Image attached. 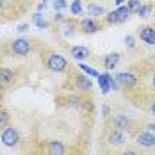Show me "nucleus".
<instances>
[{"label":"nucleus","instance_id":"f257e3e1","mask_svg":"<svg viewBox=\"0 0 155 155\" xmlns=\"http://www.w3.org/2000/svg\"><path fill=\"white\" fill-rule=\"evenodd\" d=\"M41 61H43L48 71H54V73H66L68 70H71L70 62L66 61L61 54H55L54 50H45L41 54Z\"/></svg>","mask_w":155,"mask_h":155},{"label":"nucleus","instance_id":"f03ea898","mask_svg":"<svg viewBox=\"0 0 155 155\" xmlns=\"http://www.w3.org/2000/svg\"><path fill=\"white\" fill-rule=\"evenodd\" d=\"M32 52V43L27 38H18L15 41H11V54H15L18 57H27Z\"/></svg>","mask_w":155,"mask_h":155},{"label":"nucleus","instance_id":"7ed1b4c3","mask_svg":"<svg viewBox=\"0 0 155 155\" xmlns=\"http://www.w3.org/2000/svg\"><path fill=\"white\" fill-rule=\"evenodd\" d=\"M130 15H132V13H130L128 5H120V7L114 9L112 13L105 15V23H109V25H112V23H123V21L128 20Z\"/></svg>","mask_w":155,"mask_h":155},{"label":"nucleus","instance_id":"20e7f679","mask_svg":"<svg viewBox=\"0 0 155 155\" xmlns=\"http://www.w3.org/2000/svg\"><path fill=\"white\" fill-rule=\"evenodd\" d=\"M0 139H2V143H4L5 146H16V143L20 139V134H18V130H16L15 127L7 125V127L2 130V134H0Z\"/></svg>","mask_w":155,"mask_h":155},{"label":"nucleus","instance_id":"39448f33","mask_svg":"<svg viewBox=\"0 0 155 155\" xmlns=\"http://www.w3.org/2000/svg\"><path fill=\"white\" fill-rule=\"evenodd\" d=\"M116 80H118L120 87H125V89H134L137 86V77L130 71H120L116 75Z\"/></svg>","mask_w":155,"mask_h":155},{"label":"nucleus","instance_id":"423d86ee","mask_svg":"<svg viewBox=\"0 0 155 155\" xmlns=\"http://www.w3.org/2000/svg\"><path fill=\"white\" fill-rule=\"evenodd\" d=\"M80 31L84 32V34H93V32H98L102 27H104V23L98 20V18H84L82 21H80Z\"/></svg>","mask_w":155,"mask_h":155},{"label":"nucleus","instance_id":"0eeeda50","mask_svg":"<svg viewBox=\"0 0 155 155\" xmlns=\"http://www.w3.org/2000/svg\"><path fill=\"white\" fill-rule=\"evenodd\" d=\"M73 86L77 87L78 91H89L93 87L91 80L86 77V73H80V71H75L73 73Z\"/></svg>","mask_w":155,"mask_h":155},{"label":"nucleus","instance_id":"6e6552de","mask_svg":"<svg viewBox=\"0 0 155 155\" xmlns=\"http://www.w3.org/2000/svg\"><path fill=\"white\" fill-rule=\"evenodd\" d=\"M137 38H141L146 45H155V29L150 25H143L137 29Z\"/></svg>","mask_w":155,"mask_h":155},{"label":"nucleus","instance_id":"1a4fd4ad","mask_svg":"<svg viewBox=\"0 0 155 155\" xmlns=\"http://www.w3.org/2000/svg\"><path fill=\"white\" fill-rule=\"evenodd\" d=\"M136 143L141 148H153L155 146V136L152 132H141L136 137Z\"/></svg>","mask_w":155,"mask_h":155},{"label":"nucleus","instance_id":"9d476101","mask_svg":"<svg viewBox=\"0 0 155 155\" xmlns=\"http://www.w3.org/2000/svg\"><path fill=\"white\" fill-rule=\"evenodd\" d=\"M109 143L112 144V146H121V144H125L127 143V137H125L123 130H120V128H112L110 130V134H109Z\"/></svg>","mask_w":155,"mask_h":155},{"label":"nucleus","instance_id":"9b49d317","mask_svg":"<svg viewBox=\"0 0 155 155\" xmlns=\"http://www.w3.org/2000/svg\"><path fill=\"white\" fill-rule=\"evenodd\" d=\"M47 155H66V146L59 141H52L47 144Z\"/></svg>","mask_w":155,"mask_h":155},{"label":"nucleus","instance_id":"f8f14e48","mask_svg":"<svg viewBox=\"0 0 155 155\" xmlns=\"http://www.w3.org/2000/svg\"><path fill=\"white\" fill-rule=\"evenodd\" d=\"M118 62H120V54H118V52L107 54V55H104V59H102V64H104L105 70H114V68L118 66Z\"/></svg>","mask_w":155,"mask_h":155},{"label":"nucleus","instance_id":"ddd939ff","mask_svg":"<svg viewBox=\"0 0 155 155\" xmlns=\"http://www.w3.org/2000/svg\"><path fill=\"white\" fill-rule=\"evenodd\" d=\"M70 52H71V57L77 61H86L89 57V48L87 47H73Z\"/></svg>","mask_w":155,"mask_h":155},{"label":"nucleus","instance_id":"4468645a","mask_svg":"<svg viewBox=\"0 0 155 155\" xmlns=\"http://www.w3.org/2000/svg\"><path fill=\"white\" fill-rule=\"evenodd\" d=\"M98 86H100L102 93H109L110 91V75L109 73H100L98 75Z\"/></svg>","mask_w":155,"mask_h":155},{"label":"nucleus","instance_id":"2eb2a0df","mask_svg":"<svg viewBox=\"0 0 155 155\" xmlns=\"http://www.w3.org/2000/svg\"><path fill=\"white\" fill-rule=\"evenodd\" d=\"M130 125H132V121H130V118H127L125 114H118V116L114 118V127H116V128H120V130H125V128H130Z\"/></svg>","mask_w":155,"mask_h":155},{"label":"nucleus","instance_id":"dca6fc26","mask_svg":"<svg viewBox=\"0 0 155 155\" xmlns=\"http://www.w3.org/2000/svg\"><path fill=\"white\" fill-rule=\"evenodd\" d=\"M13 70H7V68H0V86H7L13 82Z\"/></svg>","mask_w":155,"mask_h":155},{"label":"nucleus","instance_id":"f3484780","mask_svg":"<svg viewBox=\"0 0 155 155\" xmlns=\"http://www.w3.org/2000/svg\"><path fill=\"white\" fill-rule=\"evenodd\" d=\"M87 15L91 16V18H102V16L105 15V9H104L102 5H96V4H91V5L87 7Z\"/></svg>","mask_w":155,"mask_h":155},{"label":"nucleus","instance_id":"a211bd4d","mask_svg":"<svg viewBox=\"0 0 155 155\" xmlns=\"http://www.w3.org/2000/svg\"><path fill=\"white\" fill-rule=\"evenodd\" d=\"M70 9H71V15H75V16H80L84 13V7H82V2L80 0H73L71 5H70Z\"/></svg>","mask_w":155,"mask_h":155},{"label":"nucleus","instance_id":"6ab92c4d","mask_svg":"<svg viewBox=\"0 0 155 155\" xmlns=\"http://www.w3.org/2000/svg\"><path fill=\"white\" fill-rule=\"evenodd\" d=\"M34 23H36L39 29H48V21L43 18L41 13H36V15H34Z\"/></svg>","mask_w":155,"mask_h":155},{"label":"nucleus","instance_id":"aec40b11","mask_svg":"<svg viewBox=\"0 0 155 155\" xmlns=\"http://www.w3.org/2000/svg\"><path fill=\"white\" fill-rule=\"evenodd\" d=\"M9 120H11L9 112H7V110H4V109H0V128H5L7 123H9Z\"/></svg>","mask_w":155,"mask_h":155},{"label":"nucleus","instance_id":"412c9836","mask_svg":"<svg viewBox=\"0 0 155 155\" xmlns=\"http://www.w3.org/2000/svg\"><path fill=\"white\" fill-rule=\"evenodd\" d=\"M141 5H143L141 0H128V9H130L132 15H137V13H139Z\"/></svg>","mask_w":155,"mask_h":155},{"label":"nucleus","instance_id":"4be33fe9","mask_svg":"<svg viewBox=\"0 0 155 155\" xmlns=\"http://www.w3.org/2000/svg\"><path fill=\"white\" fill-rule=\"evenodd\" d=\"M78 68H80V70H82L84 73H87V75H91V77H96V78H98V75H100V73H98V71H96L94 68H91V66H86L84 62H80V66H78Z\"/></svg>","mask_w":155,"mask_h":155},{"label":"nucleus","instance_id":"5701e85b","mask_svg":"<svg viewBox=\"0 0 155 155\" xmlns=\"http://www.w3.org/2000/svg\"><path fill=\"white\" fill-rule=\"evenodd\" d=\"M152 5L150 4H143L141 5V9H139V13H137V16H141V18H146V16H150V13H152Z\"/></svg>","mask_w":155,"mask_h":155},{"label":"nucleus","instance_id":"b1692460","mask_svg":"<svg viewBox=\"0 0 155 155\" xmlns=\"http://www.w3.org/2000/svg\"><path fill=\"white\" fill-rule=\"evenodd\" d=\"M68 7V2L66 0H54V9L55 11H64Z\"/></svg>","mask_w":155,"mask_h":155},{"label":"nucleus","instance_id":"393cba45","mask_svg":"<svg viewBox=\"0 0 155 155\" xmlns=\"http://www.w3.org/2000/svg\"><path fill=\"white\" fill-rule=\"evenodd\" d=\"M121 155H141L137 150H134V148H127L125 152H121Z\"/></svg>","mask_w":155,"mask_h":155},{"label":"nucleus","instance_id":"a878e982","mask_svg":"<svg viewBox=\"0 0 155 155\" xmlns=\"http://www.w3.org/2000/svg\"><path fill=\"white\" fill-rule=\"evenodd\" d=\"M125 43L130 48H134V45H136V43H134V36H127V38H125Z\"/></svg>","mask_w":155,"mask_h":155},{"label":"nucleus","instance_id":"bb28decb","mask_svg":"<svg viewBox=\"0 0 155 155\" xmlns=\"http://www.w3.org/2000/svg\"><path fill=\"white\" fill-rule=\"evenodd\" d=\"M27 29H29V23H21L18 27V32H27Z\"/></svg>","mask_w":155,"mask_h":155},{"label":"nucleus","instance_id":"cd10ccee","mask_svg":"<svg viewBox=\"0 0 155 155\" xmlns=\"http://www.w3.org/2000/svg\"><path fill=\"white\" fill-rule=\"evenodd\" d=\"M45 7H47V0H41V2L38 4V11H43Z\"/></svg>","mask_w":155,"mask_h":155},{"label":"nucleus","instance_id":"c85d7f7f","mask_svg":"<svg viewBox=\"0 0 155 155\" xmlns=\"http://www.w3.org/2000/svg\"><path fill=\"white\" fill-rule=\"evenodd\" d=\"M150 112H152V114L155 116V100L152 102V105H150Z\"/></svg>","mask_w":155,"mask_h":155},{"label":"nucleus","instance_id":"c756f323","mask_svg":"<svg viewBox=\"0 0 155 155\" xmlns=\"http://www.w3.org/2000/svg\"><path fill=\"white\" fill-rule=\"evenodd\" d=\"M2 100H4V86H0V104H2Z\"/></svg>","mask_w":155,"mask_h":155},{"label":"nucleus","instance_id":"7c9ffc66","mask_svg":"<svg viewBox=\"0 0 155 155\" xmlns=\"http://www.w3.org/2000/svg\"><path fill=\"white\" fill-rule=\"evenodd\" d=\"M146 127H148V130H150L152 134H153V132H155V125H146Z\"/></svg>","mask_w":155,"mask_h":155},{"label":"nucleus","instance_id":"2f4dec72","mask_svg":"<svg viewBox=\"0 0 155 155\" xmlns=\"http://www.w3.org/2000/svg\"><path fill=\"white\" fill-rule=\"evenodd\" d=\"M125 4V0H116V5H118V7H120V5H123Z\"/></svg>","mask_w":155,"mask_h":155},{"label":"nucleus","instance_id":"473e14b6","mask_svg":"<svg viewBox=\"0 0 155 155\" xmlns=\"http://www.w3.org/2000/svg\"><path fill=\"white\" fill-rule=\"evenodd\" d=\"M4 5H5V0H0V11L4 9Z\"/></svg>","mask_w":155,"mask_h":155},{"label":"nucleus","instance_id":"72a5a7b5","mask_svg":"<svg viewBox=\"0 0 155 155\" xmlns=\"http://www.w3.org/2000/svg\"><path fill=\"white\" fill-rule=\"evenodd\" d=\"M152 87H153V91H155V73H153V78H152Z\"/></svg>","mask_w":155,"mask_h":155}]
</instances>
